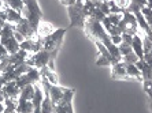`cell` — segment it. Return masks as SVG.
I'll use <instances>...</instances> for the list:
<instances>
[{
    "instance_id": "38",
    "label": "cell",
    "mask_w": 152,
    "mask_h": 113,
    "mask_svg": "<svg viewBox=\"0 0 152 113\" xmlns=\"http://www.w3.org/2000/svg\"><path fill=\"white\" fill-rule=\"evenodd\" d=\"M75 1H77V3H85L86 0H75Z\"/></svg>"
},
{
    "instance_id": "16",
    "label": "cell",
    "mask_w": 152,
    "mask_h": 113,
    "mask_svg": "<svg viewBox=\"0 0 152 113\" xmlns=\"http://www.w3.org/2000/svg\"><path fill=\"white\" fill-rule=\"evenodd\" d=\"M33 96H34V85H28L23 89H21V94H19L18 99H22V101H32Z\"/></svg>"
},
{
    "instance_id": "13",
    "label": "cell",
    "mask_w": 152,
    "mask_h": 113,
    "mask_svg": "<svg viewBox=\"0 0 152 113\" xmlns=\"http://www.w3.org/2000/svg\"><path fill=\"white\" fill-rule=\"evenodd\" d=\"M3 10H4V12H6V18H7V22H8V23H11V25H17L18 22H19L22 18H23V15H22V14H19L18 11L12 10V8L7 7L6 4L3 6Z\"/></svg>"
},
{
    "instance_id": "37",
    "label": "cell",
    "mask_w": 152,
    "mask_h": 113,
    "mask_svg": "<svg viewBox=\"0 0 152 113\" xmlns=\"http://www.w3.org/2000/svg\"><path fill=\"white\" fill-rule=\"evenodd\" d=\"M4 112V102H0V113Z\"/></svg>"
},
{
    "instance_id": "18",
    "label": "cell",
    "mask_w": 152,
    "mask_h": 113,
    "mask_svg": "<svg viewBox=\"0 0 152 113\" xmlns=\"http://www.w3.org/2000/svg\"><path fill=\"white\" fill-rule=\"evenodd\" d=\"M148 0H130V4H129V7L127 10L125 11H129L132 14H136V12H140L142 7H145V4H147Z\"/></svg>"
},
{
    "instance_id": "22",
    "label": "cell",
    "mask_w": 152,
    "mask_h": 113,
    "mask_svg": "<svg viewBox=\"0 0 152 113\" xmlns=\"http://www.w3.org/2000/svg\"><path fill=\"white\" fill-rule=\"evenodd\" d=\"M33 44H34V38H26L25 41H22V42L19 44V46H21L22 50H26V52L32 53L33 52Z\"/></svg>"
},
{
    "instance_id": "5",
    "label": "cell",
    "mask_w": 152,
    "mask_h": 113,
    "mask_svg": "<svg viewBox=\"0 0 152 113\" xmlns=\"http://www.w3.org/2000/svg\"><path fill=\"white\" fill-rule=\"evenodd\" d=\"M14 30L18 33H21L25 38H36V37H37V32L30 26L29 21L25 17L22 18L17 25H14Z\"/></svg>"
},
{
    "instance_id": "41",
    "label": "cell",
    "mask_w": 152,
    "mask_h": 113,
    "mask_svg": "<svg viewBox=\"0 0 152 113\" xmlns=\"http://www.w3.org/2000/svg\"><path fill=\"white\" fill-rule=\"evenodd\" d=\"M1 1H6V0H1Z\"/></svg>"
},
{
    "instance_id": "12",
    "label": "cell",
    "mask_w": 152,
    "mask_h": 113,
    "mask_svg": "<svg viewBox=\"0 0 152 113\" xmlns=\"http://www.w3.org/2000/svg\"><path fill=\"white\" fill-rule=\"evenodd\" d=\"M0 42L3 44L4 48L7 49L8 55H14V53H17L18 50L21 49V46H19V42H18L17 40H15L14 35H12V37H8V38L0 40Z\"/></svg>"
},
{
    "instance_id": "30",
    "label": "cell",
    "mask_w": 152,
    "mask_h": 113,
    "mask_svg": "<svg viewBox=\"0 0 152 113\" xmlns=\"http://www.w3.org/2000/svg\"><path fill=\"white\" fill-rule=\"evenodd\" d=\"M111 41H113L114 45H119L122 42V35L118 34V35H111Z\"/></svg>"
},
{
    "instance_id": "31",
    "label": "cell",
    "mask_w": 152,
    "mask_h": 113,
    "mask_svg": "<svg viewBox=\"0 0 152 113\" xmlns=\"http://www.w3.org/2000/svg\"><path fill=\"white\" fill-rule=\"evenodd\" d=\"M6 56H8V52H7V49L4 48L3 44L0 42V59H1V57H6Z\"/></svg>"
},
{
    "instance_id": "32",
    "label": "cell",
    "mask_w": 152,
    "mask_h": 113,
    "mask_svg": "<svg viewBox=\"0 0 152 113\" xmlns=\"http://www.w3.org/2000/svg\"><path fill=\"white\" fill-rule=\"evenodd\" d=\"M14 37H15V40H17V41H18L19 44H21L22 41H25V40H26L25 37H23V35L21 34V33H18V32H14Z\"/></svg>"
},
{
    "instance_id": "21",
    "label": "cell",
    "mask_w": 152,
    "mask_h": 113,
    "mask_svg": "<svg viewBox=\"0 0 152 113\" xmlns=\"http://www.w3.org/2000/svg\"><path fill=\"white\" fill-rule=\"evenodd\" d=\"M15 82H17V85H18V87H19V89H23L25 86H28V85H34V83H33V81L30 79V76H29L28 74L21 75V76H19V78H18Z\"/></svg>"
},
{
    "instance_id": "4",
    "label": "cell",
    "mask_w": 152,
    "mask_h": 113,
    "mask_svg": "<svg viewBox=\"0 0 152 113\" xmlns=\"http://www.w3.org/2000/svg\"><path fill=\"white\" fill-rule=\"evenodd\" d=\"M67 29H56L51 35L42 38V49L47 50H59L63 44V37Z\"/></svg>"
},
{
    "instance_id": "26",
    "label": "cell",
    "mask_w": 152,
    "mask_h": 113,
    "mask_svg": "<svg viewBox=\"0 0 152 113\" xmlns=\"http://www.w3.org/2000/svg\"><path fill=\"white\" fill-rule=\"evenodd\" d=\"M118 48H119L121 56H126V55H129L130 52H133L132 45H129V44H126V42H121L119 45H118Z\"/></svg>"
},
{
    "instance_id": "11",
    "label": "cell",
    "mask_w": 152,
    "mask_h": 113,
    "mask_svg": "<svg viewBox=\"0 0 152 113\" xmlns=\"http://www.w3.org/2000/svg\"><path fill=\"white\" fill-rule=\"evenodd\" d=\"M132 49L137 55L140 60H144V50H142V38L140 35V32L133 35V41H132Z\"/></svg>"
},
{
    "instance_id": "3",
    "label": "cell",
    "mask_w": 152,
    "mask_h": 113,
    "mask_svg": "<svg viewBox=\"0 0 152 113\" xmlns=\"http://www.w3.org/2000/svg\"><path fill=\"white\" fill-rule=\"evenodd\" d=\"M67 12H69V18H70V25L67 29H73V27H80L84 29L85 27V22L88 19V15L85 12L84 8V3H77L69 6Z\"/></svg>"
},
{
    "instance_id": "19",
    "label": "cell",
    "mask_w": 152,
    "mask_h": 113,
    "mask_svg": "<svg viewBox=\"0 0 152 113\" xmlns=\"http://www.w3.org/2000/svg\"><path fill=\"white\" fill-rule=\"evenodd\" d=\"M4 4L7 6V7L12 8V10L18 11L19 14H23V11H25V4L22 0H6Z\"/></svg>"
},
{
    "instance_id": "40",
    "label": "cell",
    "mask_w": 152,
    "mask_h": 113,
    "mask_svg": "<svg viewBox=\"0 0 152 113\" xmlns=\"http://www.w3.org/2000/svg\"><path fill=\"white\" fill-rule=\"evenodd\" d=\"M148 64H149V67L152 68V60H151V61H148Z\"/></svg>"
},
{
    "instance_id": "36",
    "label": "cell",
    "mask_w": 152,
    "mask_h": 113,
    "mask_svg": "<svg viewBox=\"0 0 152 113\" xmlns=\"http://www.w3.org/2000/svg\"><path fill=\"white\" fill-rule=\"evenodd\" d=\"M4 99H6V97H4V94H3V90L0 89V102H4Z\"/></svg>"
},
{
    "instance_id": "7",
    "label": "cell",
    "mask_w": 152,
    "mask_h": 113,
    "mask_svg": "<svg viewBox=\"0 0 152 113\" xmlns=\"http://www.w3.org/2000/svg\"><path fill=\"white\" fill-rule=\"evenodd\" d=\"M74 89H67L64 90L63 98L60 99V102L58 105H60L66 110V113H74V108H73V98H74Z\"/></svg>"
},
{
    "instance_id": "29",
    "label": "cell",
    "mask_w": 152,
    "mask_h": 113,
    "mask_svg": "<svg viewBox=\"0 0 152 113\" xmlns=\"http://www.w3.org/2000/svg\"><path fill=\"white\" fill-rule=\"evenodd\" d=\"M122 42H126L129 45H132V41H133V35L132 34H127V33H122Z\"/></svg>"
},
{
    "instance_id": "14",
    "label": "cell",
    "mask_w": 152,
    "mask_h": 113,
    "mask_svg": "<svg viewBox=\"0 0 152 113\" xmlns=\"http://www.w3.org/2000/svg\"><path fill=\"white\" fill-rule=\"evenodd\" d=\"M40 74H41V76H44L47 81L50 82L51 85H59V76H58V74L55 72V70H51L48 65L42 67L40 70Z\"/></svg>"
},
{
    "instance_id": "23",
    "label": "cell",
    "mask_w": 152,
    "mask_h": 113,
    "mask_svg": "<svg viewBox=\"0 0 152 113\" xmlns=\"http://www.w3.org/2000/svg\"><path fill=\"white\" fill-rule=\"evenodd\" d=\"M141 14L144 15L145 21H147L148 26L151 27V30H152V10L151 8H148V7H142L141 8Z\"/></svg>"
},
{
    "instance_id": "25",
    "label": "cell",
    "mask_w": 152,
    "mask_h": 113,
    "mask_svg": "<svg viewBox=\"0 0 152 113\" xmlns=\"http://www.w3.org/2000/svg\"><path fill=\"white\" fill-rule=\"evenodd\" d=\"M138 60H140V59L137 57V55H136L134 52H130L129 55H126V56H122V61L129 63V64H136Z\"/></svg>"
},
{
    "instance_id": "10",
    "label": "cell",
    "mask_w": 152,
    "mask_h": 113,
    "mask_svg": "<svg viewBox=\"0 0 152 113\" xmlns=\"http://www.w3.org/2000/svg\"><path fill=\"white\" fill-rule=\"evenodd\" d=\"M64 90H66V87H63V86L51 85V87H50V96H51V99H52L53 105H58V104L60 102V99L63 98Z\"/></svg>"
},
{
    "instance_id": "33",
    "label": "cell",
    "mask_w": 152,
    "mask_h": 113,
    "mask_svg": "<svg viewBox=\"0 0 152 113\" xmlns=\"http://www.w3.org/2000/svg\"><path fill=\"white\" fill-rule=\"evenodd\" d=\"M60 3L63 4L64 7H69V6H71V4L75 3V0H60Z\"/></svg>"
},
{
    "instance_id": "35",
    "label": "cell",
    "mask_w": 152,
    "mask_h": 113,
    "mask_svg": "<svg viewBox=\"0 0 152 113\" xmlns=\"http://www.w3.org/2000/svg\"><path fill=\"white\" fill-rule=\"evenodd\" d=\"M6 25V21H4L3 18L0 17V32H1V29H3V26Z\"/></svg>"
},
{
    "instance_id": "27",
    "label": "cell",
    "mask_w": 152,
    "mask_h": 113,
    "mask_svg": "<svg viewBox=\"0 0 152 113\" xmlns=\"http://www.w3.org/2000/svg\"><path fill=\"white\" fill-rule=\"evenodd\" d=\"M113 3L117 6L118 8H119L122 12H124L125 10H127V7H129V4H130V0H113Z\"/></svg>"
},
{
    "instance_id": "1",
    "label": "cell",
    "mask_w": 152,
    "mask_h": 113,
    "mask_svg": "<svg viewBox=\"0 0 152 113\" xmlns=\"http://www.w3.org/2000/svg\"><path fill=\"white\" fill-rule=\"evenodd\" d=\"M58 52L59 50H47V49H41L37 53H30L26 59V63L30 65V67H34L37 70H41L42 67H48L51 70H55V65H53V61L58 56Z\"/></svg>"
},
{
    "instance_id": "39",
    "label": "cell",
    "mask_w": 152,
    "mask_h": 113,
    "mask_svg": "<svg viewBox=\"0 0 152 113\" xmlns=\"http://www.w3.org/2000/svg\"><path fill=\"white\" fill-rule=\"evenodd\" d=\"M149 106H151V110H152V97L149 98Z\"/></svg>"
},
{
    "instance_id": "6",
    "label": "cell",
    "mask_w": 152,
    "mask_h": 113,
    "mask_svg": "<svg viewBox=\"0 0 152 113\" xmlns=\"http://www.w3.org/2000/svg\"><path fill=\"white\" fill-rule=\"evenodd\" d=\"M111 78L118 79V81H130L126 72V63L125 61H119V63L111 65Z\"/></svg>"
},
{
    "instance_id": "15",
    "label": "cell",
    "mask_w": 152,
    "mask_h": 113,
    "mask_svg": "<svg viewBox=\"0 0 152 113\" xmlns=\"http://www.w3.org/2000/svg\"><path fill=\"white\" fill-rule=\"evenodd\" d=\"M34 110V105L32 101H22L18 99V105H17V113H33Z\"/></svg>"
},
{
    "instance_id": "34",
    "label": "cell",
    "mask_w": 152,
    "mask_h": 113,
    "mask_svg": "<svg viewBox=\"0 0 152 113\" xmlns=\"http://www.w3.org/2000/svg\"><path fill=\"white\" fill-rule=\"evenodd\" d=\"M7 83V81H6V78H4L3 75L0 74V89H3V86Z\"/></svg>"
},
{
    "instance_id": "17",
    "label": "cell",
    "mask_w": 152,
    "mask_h": 113,
    "mask_svg": "<svg viewBox=\"0 0 152 113\" xmlns=\"http://www.w3.org/2000/svg\"><path fill=\"white\" fill-rule=\"evenodd\" d=\"M126 72L129 75L130 79H137L138 82H142V78H141V72L136 67V64H129L126 63Z\"/></svg>"
},
{
    "instance_id": "28",
    "label": "cell",
    "mask_w": 152,
    "mask_h": 113,
    "mask_svg": "<svg viewBox=\"0 0 152 113\" xmlns=\"http://www.w3.org/2000/svg\"><path fill=\"white\" fill-rule=\"evenodd\" d=\"M107 19H108V22H110L111 25L118 26V23L122 19V14H110V15H107Z\"/></svg>"
},
{
    "instance_id": "8",
    "label": "cell",
    "mask_w": 152,
    "mask_h": 113,
    "mask_svg": "<svg viewBox=\"0 0 152 113\" xmlns=\"http://www.w3.org/2000/svg\"><path fill=\"white\" fill-rule=\"evenodd\" d=\"M3 94L6 98H14V99H18V97H19V94H21V89L18 87L17 82L15 81H11V82H7L6 85L3 86Z\"/></svg>"
},
{
    "instance_id": "9",
    "label": "cell",
    "mask_w": 152,
    "mask_h": 113,
    "mask_svg": "<svg viewBox=\"0 0 152 113\" xmlns=\"http://www.w3.org/2000/svg\"><path fill=\"white\" fill-rule=\"evenodd\" d=\"M55 30H56V29H55V26H53L51 22L41 19L40 23H39V27H37V37H40V38H45V37H48V35L52 34Z\"/></svg>"
},
{
    "instance_id": "20",
    "label": "cell",
    "mask_w": 152,
    "mask_h": 113,
    "mask_svg": "<svg viewBox=\"0 0 152 113\" xmlns=\"http://www.w3.org/2000/svg\"><path fill=\"white\" fill-rule=\"evenodd\" d=\"M18 99L14 98H6L4 99V112L3 113H17Z\"/></svg>"
},
{
    "instance_id": "2",
    "label": "cell",
    "mask_w": 152,
    "mask_h": 113,
    "mask_svg": "<svg viewBox=\"0 0 152 113\" xmlns=\"http://www.w3.org/2000/svg\"><path fill=\"white\" fill-rule=\"evenodd\" d=\"M22 1L25 4V11H23L22 15L28 19L30 26L37 32L40 21H41L42 17H44V12H42L41 7H40L39 1H37V0H22Z\"/></svg>"
},
{
    "instance_id": "24",
    "label": "cell",
    "mask_w": 152,
    "mask_h": 113,
    "mask_svg": "<svg viewBox=\"0 0 152 113\" xmlns=\"http://www.w3.org/2000/svg\"><path fill=\"white\" fill-rule=\"evenodd\" d=\"M96 65H97V67H111L113 64H111V61L108 60L107 57L99 55V56H97V59H96Z\"/></svg>"
}]
</instances>
